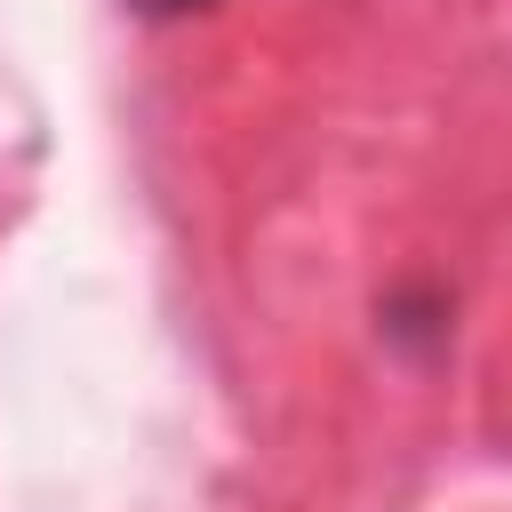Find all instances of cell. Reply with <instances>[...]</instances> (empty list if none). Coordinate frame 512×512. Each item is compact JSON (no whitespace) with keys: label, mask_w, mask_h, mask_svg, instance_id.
<instances>
[{"label":"cell","mask_w":512,"mask_h":512,"mask_svg":"<svg viewBox=\"0 0 512 512\" xmlns=\"http://www.w3.org/2000/svg\"><path fill=\"white\" fill-rule=\"evenodd\" d=\"M440 312H448L440 296H392V304H384V336H392V344H416V336H424V344H440V336H448V320H440Z\"/></svg>","instance_id":"cell-1"},{"label":"cell","mask_w":512,"mask_h":512,"mask_svg":"<svg viewBox=\"0 0 512 512\" xmlns=\"http://www.w3.org/2000/svg\"><path fill=\"white\" fill-rule=\"evenodd\" d=\"M136 16H152V24H176V16H200V8H216V0H128Z\"/></svg>","instance_id":"cell-2"}]
</instances>
